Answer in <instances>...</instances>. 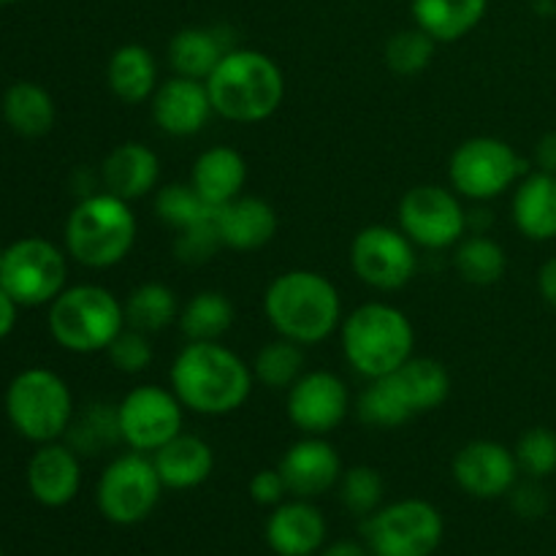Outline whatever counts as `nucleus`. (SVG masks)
<instances>
[{"label":"nucleus","mask_w":556,"mask_h":556,"mask_svg":"<svg viewBox=\"0 0 556 556\" xmlns=\"http://www.w3.org/2000/svg\"><path fill=\"white\" fill-rule=\"evenodd\" d=\"M172 391L195 416H231L253 394V367L239 353L215 342H188L172 364Z\"/></svg>","instance_id":"nucleus-1"},{"label":"nucleus","mask_w":556,"mask_h":556,"mask_svg":"<svg viewBox=\"0 0 556 556\" xmlns=\"http://www.w3.org/2000/svg\"><path fill=\"white\" fill-rule=\"evenodd\" d=\"M264 315L277 337L302 348L318 345L342 326V299L334 282L320 271L291 269L266 288Z\"/></svg>","instance_id":"nucleus-2"},{"label":"nucleus","mask_w":556,"mask_h":556,"mask_svg":"<svg viewBox=\"0 0 556 556\" xmlns=\"http://www.w3.org/2000/svg\"><path fill=\"white\" fill-rule=\"evenodd\" d=\"M206 90L217 117L237 125H255L282 106L286 74L269 54L233 47L206 76Z\"/></svg>","instance_id":"nucleus-3"},{"label":"nucleus","mask_w":556,"mask_h":556,"mask_svg":"<svg viewBox=\"0 0 556 556\" xmlns=\"http://www.w3.org/2000/svg\"><path fill=\"white\" fill-rule=\"evenodd\" d=\"M139 233L130 201L101 190L81 195L65 220V253L87 269H112L130 255Z\"/></svg>","instance_id":"nucleus-4"},{"label":"nucleus","mask_w":556,"mask_h":556,"mask_svg":"<svg viewBox=\"0 0 556 556\" xmlns=\"http://www.w3.org/2000/svg\"><path fill=\"white\" fill-rule=\"evenodd\" d=\"M340 340L348 364L362 378L378 380L410 362L416 331L400 307L386 302H367L342 318Z\"/></svg>","instance_id":"nucleus-5"},{"label":"nucleus","mask_w":556,"mask_h":556,"mask_svg":"<svg viewBox=\"0 0 556 556\" xmlns=\"http://www.w3.org/2000/svg\"><path fill=\"white\" fill-rule=\"evenodd\" d=\"M128 326L125 302H119L109 288L71 286L49 304V334L63 351L103 353L109 351L119 331Z\"/></svg>","instance_id":"nucleus-6"},{"label":"nucleus","mask_w":556,"mask_h":556,"mask_svg":"<svg viewBox=\"0 0 556 556\" xmlns=\"http://www.w3.org/2000/svg\"><path fill=\"white\" fill-rule=\"evenodd\" d=\"M5 416L16 434L30 443H54L65 438L74 421V394L52 369H22L5 389Z\"/></svg>","instance_id":"nucleus-7"},{"label":"nucleus","mask_w":556,"mask_h":556,"mask_svg":"<svg viewBox=\"0 0 556 556\" xmlns=\"http://www.w3.org/2000/svg\"><path fill=\"white\" fill-rule=\"evenodd\" d=\"M445 521L429 500L407 497L364 516L362 538L372 556H432L443 543Z\"/></svg>","instance_id":"nucleus-8"},{"label":"nucleus","mask_w":556,"mask_h":556,"mask_svg":"<svg viewBox=\"0 0 556 556\" xmlns=\"http://www.w3.org/2000/svg\"><path fill=\"white\" fill-rule=\"evenodd\" d=\"M527 177V163L497 136H472L462 141L448 161L451 188L472 201H492Z\"/></svg>","instance_id":"nucleus-9"},{"label":"nucleus","mask_w":556,"mask_h":556,"mask_svg":"<svg viewBox=\"0 0 556 556\" xmlns=\"http://www.w3.org/2000/svg\"><path fill=\"white\" fill-rule=\"evenodd\" d=\"M68 253L41 237H25L9 244L0 261V286L20 307L52 304L68 282Z\"/></svg>","instance_id":"nucleus-10"},{"label":"nucleus","mask_w":556,"mask_h":556,"mask_svg":"<svg viewBox=\"0 0 556 556\" xmlns=\"http://www.w3.org/2000/svg\"><path fill=\"white\" fill-rule=\"evenodd\" d=\"M163 481L150 454L128 451L106 465L96 486V505L112 525L130 527L144 521L161 503Z\"/></svg>","instance_id":"nucleus-11"},{"label":"nucleus","mask_w":556,"mask_h":556,"mask_svg":"<svg viewBox=\"0 0 556 556\" xmlns=\"http://www.w3.org/2000/svg\"><path fill=\"white\" fill-rule=\"evenodd\" d=\"M400 228L416 248L448 250L467 233V212L459 193L443 185H416L400 201Z\"/></svg>","instance_id":"nucleus-12"},{"label":"nucleus","mask_w":556,"mask_h":556,"mask_svg":"<svg viewBox=\"0 0 556 556\" xmlns=\"http://www.w3.org/2000/svg\"><path fill=\"white\" fill-rule=\"evenodd\" d=\"M117 424L119 438L130 451L155 454L182 432L185 407L172 389L144 383L130 389L117 402Z\"/></svg>","instance_id":"nucleus-13"},{"label":"nucleus","mask_w":556,"mask_h":556,"mask_svg":"<svg viewBox=\"0 0 556 556\" xmlns=\"http://www.w3.org/2000/svg\"><path fill=\"white\" fill-rule=\"evenodd\" d=\"M351 266L364 286L383 293L400 291L416 277V244L402 233V228L375 223L353 237Z\"/></svg>","instance_id":"nucleus-14"},{"label":"nucleus","mask_w":556,"mask_h":556,"mask_svg":"<svg viewBox=\"0 0 556 556\" xmlns=\"http://www.w3.org/2000/svg\"><path fill=\"white\" fill-rule=\"evenodd\" d=\"M286 410L288 421L299 432L326 438L351 413V391L340 375L329 372V369H313L288 389Z\"/></svg>","instance_id":"nucleus-15"},{"label":"nucleus","mask_w":556,"mask_h":556,"mask_svg":"<svg viewBox=\"0 0 556 556\" xmlns=\"http://www.w3.org/2000/svg\"><path fill=\"white\" fill-rule=\"evenodd\" d=\"M451 472L462 492L476 500H497L519 483L516 454L494 440H470L456 451Z\"/></svg>","instance_id":"nucleus-16"},{"label":"nucleus","mask_w":556,"mask_h":556,"mask_svg":"<svg viewBox=\"0 0 556 556\" xmlns=\"http://www.w3.org/2000/svg\"><path fill=\"white\" fill-rule=\"evenodd\" d=\"M150 103L155 125L174 139H188V136L201 134L215 114L206 81L177 74L157 85Z\"/></svg>","instance_id":"nucleus-17"},{"label":"nucleus","mask_w":556,"mask_h":556,"mask_svg":"<svg viewBox=\"0 0 556 556\" xmlns=\"http://www.w3.org/2000/svg\"><path fill=\"white\" fill-rule=\"evenodd\" d=\"M277 470L286 478L288 494L315 500L334 489L342 478V459L334 445L318 434H302V440L282 454Z\"/></svg>","instance_id":"nucleus-18"},{"label":"nucleus","mask_w":556,"mask_h":556,"mask_svg":"<svg viewBox=\"0 0 556 556\" xmlns=\"http://www.w3.org/2000/svg\"><path fill=\"white\" fill-rule=\"evenodd\" d=\"M27 489L43 508L74 503L81 489L79 454L68 443H43L27 462Z\"/></svg>","instance_id":"nucleus-19"},{"label":"nucleus","mask_w":556,"mask_h":556,"mask_svg":"<svg viewBox=\"0 0 556 556\" xmlns=\"http://www.w3.org/2000/svg\"><path fill=\"white\" fill-rule=\"evenodd\" d=\"M326 532L324 514L302 497L282 500L266 519V543L277 556H318Z\"/></svg>","instance_id":"nucleus-20"},{"label":"nucleus","mask_w":556,"mask_h":556,"mask_svg":"<svg viewBox=\"0 0 556 556\" xmlns=\"http://www.w3.org/2000/svg\"><path fill=\"white\" fill-rule=\"evenodd\" d=\"M215 228L223 248L237 253H253L266 248L280 228L275 206L258 195H237L215 212Z\"/></svg>","instance_id":"nucleus-21"},{"label":"nucleus","mask_w":556,"mask_h":556,"mask_svg":"<svg viewBox=\"0 0 556 556\" xmlns=\"http://www.w3.org/2000/svg\"><path fill=\"white\" fill-rule=\"evenodd\" d=\"M163 486L174 492H188L210 481L215 472V451L199 434L179 432L166 445L150 454Z\"/></svg>","instance_id":"nucleus-22"},{"label":"nucleus","mask_w":556,"mask_h":556,"mask_svg":"<svg viewBox=\"0 0 556 556\" xmlns=\"http://www.w3.org/2000/svg\"><path fill=\"white\" fill-rule=\"evenodd\" d=\"M157 177H161V161L141 141H123L103 157V188L125 201L144 199L150 190H155Z\"/></svg>","instance_id":"nucleus-23"},{"label":"nucleus","mask_w":556,"mask_h":556,"mask_svg":"<svg viewBox=\"0 0 556 556\" xmlns=\"http://www.w3.org/2000/svg\"><path fill=\"white\" fill-rule=\"evenodd\" d=\"M244 182H248V161L242 157V152L228 144H217L201 152L190 172V185L215 210L242 195Z\"/></svg>","instance_id":"nucleus-24"},{"label":"nucleus","mask_w":556,"mask_h":556,"mask_svg":"<svg viewBox=\"0 0 556 556\" xmlns=\"http://www.w3.org/2000/svg\"><path fill=\"white\" fill-rule=\"evenodd\" d=\"M514 223L532 242L556 239V174L532 172L516 185Z\"/></svg>","instance_id":"nucleus-25"},{"label":"nucleus","mask_w":556,"mask_h":556,"mask_svg":"<svg viewBox=\"0 0 556 556\" xmlns=\"http://www.w3.org/2000/svg\"><path fill=\"white\" fill-rule=\"evenodd\" d=\"M489 0H410L416 27L438 43L459 41L483 22Z\"/></svg>","instance_id":"nucleus-26"},{"label":"nucleus","mask_w":556,"mask_h":556,"mask_svg":"<svg viewBox=\"0 0 556 556\" xmlns=\"http://www.w3.org/2000/svg\"><path fill=\"white\" fill-rule=\"evenodd\" d=\"M106 85L128 106L150 101L157 90V65L155 58L141 43H123L117 52L109 58Z\"/></svg>","instance_id":"nucleus-27"},{"label":"nucleus","mask_w":556,"mask_h":556,"mask_svg":"<svg viewBox=\"0 0 556 556\" xmlns=\"http://www.w3.org/2000/svg\"><path fill=\"white\" fill-rule=\"evenodd\" d=\"M228 49L233 47L220 36L217 27L215 30L212 27H182L168 43V63L177 76L206 81V76L215 71Z\"/></svg>","instance_id":"nucleus-28"},{"label":"nucleus","mask_w":556,"mask_h":556,"mask_svg":"<svg viewBox=\"0 0 556 556\" xmlns=\"http://www.w3.org/2000/svg\"><path fill=\"white\" fill-rule=\"evenodd\" d=\"M391 380L396 383L400 394L405 396L407 407L413 410V416H421V413L438 410L440 405H445V400L451 396V375L434 358H416L402 364L396 372H391Z\"/></svg>","instance_id":"nucleus-29"},{"label":"nucleus","mask_w":556,"mask_h":556,"mask_svg":"<svg viewBox=\"0 0 556 556\" xmlns=\"http://www.w3.org/2000/svg\"><path fill=\"white\" fill-rule=\"evenodd\" d=\"M3 119L14 134L25 139H38L54 128L58 109L52 96L36 81H14L3 96Z\"/></svg>","instance_id":"nucleus-30"},{"label":"nucleus","mask_w":556,"mask_h":556,"mask_svg":"<svg viewBox=\"0 0 556 556\" xmlns=\"http://www.w3.org/2000/svg\"><path fill=\"white\" fill-rule=\"evenodd\" d=\"M179 331L188 342H215L233 326V304L220 291H199L179 309Z\"/></svg>","instance_id":"nucleus-31"},{"label":"nucleus","mask_w":556,"mask_h":556,"mask_svg":"<svg viewBox=\"0 0 556 556\" xmlns=\"http://www.w3.org/2000/svg\"><path fill=\"white\" fill-rule=\"evenodd\" d=\"M125 320L130 329H139L144 334L168 329L174 320H179L177 293L163 282H141L125 299Z\"/></svg>","instance_id":"nucleus-32"},{"label":"nucleus","mask_w":556,"mask_h":556,"mask_svg":"<svg viewBox=\"0 0 556 556\" xmlns=\"http://www.w3.org/2000/svg\"><path fill=\"white\" fill-rule=\"evenodd\" d=\"M454 264L462 280L470 282V286L486 288L503 280L505 269H508V255H505L503 244L497 239L486 237V233H472V237H465L456 244Z\"/></svg>","instance_id":"nucleus-33"},{"label":"nucleus","mask_w":556,"mask_h":556,"mask_svg":"<svg viewBox=\"0 0 556 556\" xmlns=\"http://www.w3.org/2000/svg\"><path fill=\"white\" fill-rule=\"evenodd\" d=\"M65 438H68V445L79 456H96L103 448L123 443L117 424V405H103V402L87 405L81 416H74Z\"/></svg>","instance_id":"nucleus-34"},{"label":"nucleus","mask_w":556,"mask_h":556,"mask_svg":"<svg viewBox=\"0 0 556 556\" xmlns=\"http://www.w3.org/2000/svg\"><path fill=\"white\" fill-rule=\"evenodd\" d=\"M250 367H253V378L261 386L288 391L304 375V348L299 342L286 340V337H277L255 353Z\"/></svg>","instance_id":"nucleus-35"},{"label":"nucleus","mask_w":556,"mask_h":556,"mask_svg":"<svg viewBox=\"0 0 556 556\" xmlns=\"http://www.w3.org/2000/svg\"><path fill=\"white\" fill-rule=\"evenodd\" d=\"M356 413L364 424H369L375 429H400L410 418H416L410 407H407L405 396L400 394L396 383L391 380V375L369 380L367 389L358 394Z\"/></svg>","instance_id":"nucleus-36"},{"label":"nucleus","mask_w":556,"mask_h":556,"mask_svg":"<svg viewBox=\"0 0 556 556\" xmlns=\"http://www.w3.org/2000/svg\"><path fill=\"white\" fill-rule=\"evenodd\" d=\"M215 206L206 204L199 195V190L190 182L163 185L155 193V215L163 226L174 231H185L190 226H199L215 217Z\"/></svg>","instance_id":"nucleus-37"},{"label":"nucleus","mask_w":556,"mask_h":556,"mask_svg":"<svg viewBox=\"0 0 556 556\" xmlns=\"http://www.w3.org/2000/svg\"><path fill=\"white\" fill-rule=\"evenodd\" d=\"M434 47H438V41L427 36L421 27H407V30L394 33L386 43V65L396 76H416L429 68L434 58Z\"/></svg>","instance_id":"nucleus-38"},{"label":"nucleus","mask_w":556,"mask_h":556,"mask_svg":"<svg viewBox=\"0 0 556 556\" xmlns=\"http://www.w3.org/2000/svg\"><path fill=\"white\" fill-rule=\"evenodd\" d=\"M340 500L351 514L356 516H369L383 505L386 497V481L375 467L356 465L351 470L342 472L340 478Z\"/></svg>","instance_id":"nucleus-39"},{"label":"nucleus","mask_w":556,"mask_h":556,"mask_svg":"<svg viewBox=\"0 0 556 556\" xmlns=\"http://www.w3.org/2000/svg\"><path fill=\"white\" fill-rule=\"evenodd\" d=\"M516 462H519V470L527 472L530 478H543L554 476L556 472V432L548 427H532L527 429L519 438L514 448Z\"/></svg>","instance_id":"nucleus-40"},{"label":"nucleus","mask_w":556,"mask_h":556,"mask_svg":"<svg viewBox=\"0 0 556 556\" xmlns=\"http://www.w3.org/2000/svg\"><path fill=\"white\" fill-rule=\"evenodd\" d=\"M106 353L112 367L123 375H141L152 364V356H155L150 334H144L139 329H130V326H125L119 331L117 340L109 345Z\"/></svg>","instance_id":"nucleus-41"},{"label":"nucleus","mask_w":556,"mask_h":556,"mask_svg":"<svg viewBox=\"0 0 556 556\" xmlns=\"http://www.w3.org/2000/svg\"><path fill=\"white\" fill-rule=\"evenodd\" d=\"M220 248L223 242L215 228V217L206 223H199V226L185 228V231H177V239H174V253L188 266L206 264Z\"/></svg>","instance_id":"nucleus-42"},{"label":"nucleus","mask_w":556,"mask_h":556,"mask_svg":"<svg viewBox=\"0 0 556 556\" xmlns=\"http://www.w3.org/2000/svg\"><path fill=\"white\" fill-rule=\"evenodd\" d=\"M510 508L521 516V519H541L548 510V494L541 486L538 478H530L527 483H516L510 489Z\"/></svg>","instance_id":"nucleus-43"},{"label":"nucleus","mask_w":556,"mask_h":556,"mask_svg":"<svg viewBox=\"0 0 556 556\" xmlns=\"http://www.w3.org/2000/svg\"><path fill=\"white\" fill-rule=\"evenodd\" d=\"M248 492H250V500L258 505H266V508H275V505H280L282 500L288 497V486H286V478H282V472L271 470V467H266V470H258L253 478H250L248 483Z\"/></svg>","instance_id":"nucleus-44"},{"label":"nucleus","mask_w":556,"mask_h":556,"mask_svg":"<svg viewBox=\"0 0 556 556\" xmlns=\"http://www.w3.org/2000/svg\"><path fill=\"white\" fill-rule=\"evenodd\" d=\"M535 163L538 172L546 174H556V130L543 136L535 147Z\"/></svg>","instance_id":"nucleus-45"},{"label":"nucleus","mask_w":556,"mask_h":556,"mask_svg":"<svg viewBox=\"0 0 556 556\" xmlns=\"http://www.w3.org/2000/svg\"><path fill=\"white\" fill-rule=\"evenodd\" d=\"M538 291L546 299L548 307L556 309V255L548 258L546 264L541 266V271H538Z\"/></svg>","instance_id":"nucleus-46"},{"label":"nucleus","mask_w":556,"mask_h":556,"mask_svg":"<svg viewBox=\"0 0 556 556\" xmlns=\"http://www.w3.org/2000/svg\"><path fill=\"white\" fill-rule=\"evenodd\" d=\"M16 315H20V304H16L14 299H11V293L0 286V340H5V337L14 331Z\"/></svg>","instance_id":"nucleus-47"},{"label":"nucleus","mask_w":556,"mask_h":556,"mask_svg":"<svg viewBox=\"0 0 556 556\" xmlns=\"http://www.w3.org/2000/svg\"><path fill=\"white\" fill-rule=\"evenodd\" d=\"M318 556H372V554H369V548L364 546V543L337 541V543H331V546L320 548Z\"/></svg>","instance_id":"nucleus-48"},{"label":"nucleus","mask_w":556,"mask_h":556,"mask_svg":"<svg viewBox=\"0 0 556 556\" xmlns=\"http://www.w3.org/2000/svg\"><path fill=\"white\" fill-rule=\"evenodd\" d=\"M14 3H22V0H0V5H14Z\"/></svg>","instance_id":"nucleus-49"},{"label":"nucleus","mask_w":556,"mask_h":556,"mask_svg":"<svg viewBox=\"0 0 556 556\" xmlns=\"http://www.w3.org/2000/svg\"><path fill=\"white\" fill-rule=\"evenodd\" d=\"M3 253H5V248H3V244H0V261H3Z\"/></svg>","instance_id":"nucleus-50"},{"label":"nucleus","mask_w":556,"mask_h":556,"mask_svg":"<svg viewBox=\"0 0 556 556\" xmlns=\"http://www.w3.org/2000/svg\"><path fill=\"white\" fill-rule=\"evenodd\" d=\"M0 556H3V548H0Z\"/></svg>","instance_id":"nucleus-51"}]
</instances>
